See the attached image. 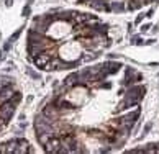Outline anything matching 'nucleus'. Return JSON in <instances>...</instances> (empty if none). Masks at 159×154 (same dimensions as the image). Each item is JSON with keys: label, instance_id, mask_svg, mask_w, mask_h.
Returning <instances> with one entry per match:
<instances>
[{"label": "nucleus", "instance_id": "nucleus-5", "mask_svg": "<svg viewBox=\"0 0 159 154\" xmlns=\"http://www.w3.org/2000/svg\"><path fill=\"white\" fill-rule=\"evenodd\" d=\"M61 149V138L59 136H52V138L44 144V151L46 152H52V154H59Z\"/></svg>", "mask_w": 159, "mask_h": 154}, {"label": "nucleus", "instance_id": "nucleus-2", "mask_svg": "<svg viewBox=\"0 0 159 154\" xmlns=\"http://www.w3.org/2000/svg\"><path fill=\"white\" fill-rule=\"evenodd\" d=\"M72 64H69V62H62L57 56H52L49 59V62L44 66V69H48V70H59V69H69Z\"/></svg>", "mask_w": 159, "mask_h": 154}, {"label": "nucleus", "instance_id": "nucleus-1", "mask_svg": "<svg viewBox=\"0 0 159 154\" xmlns=\"http://www.w3.org/2000/svg\"><path fill=\"white\" fill-rule=\"evenodd\" d=\"M15 106L16 105L13 102H10V100L0 103V120H2L3 123H7L11 118V115H13V111H15Z\"/></svg>", "mask_w": 159, "mask_h": 154}, {"label": "nucleus", "instance_id": "nucleus-6", "mask_svg": "<svg viewBox=\"0 0 159 154\" xmlns=\"http://www.w3.org/2000/svg\"><path fill=\"white\" fill-rule=\"evenodd\" d=\"M144 95V87H141V85H131L128 88V92H126V98H138L141 100Z\"/></svg>", "mask_w": 159, "mask_h": 154}, {"label": "nucleus", "instance_id": "nucleus-7", "mask_svg": "<svg viewBox=\"0 0 159 154\" xmlns=\"http://www.w3.org/2000/svg\"><path fill=\"white\" fill-rule=\"evenodd\" d=\"M52 136H56V131H43V133H36L38 143H39L41 146H44V144L52 138Z\"/></svg>", "mask_w": 159, "mask_h": 154}, {"label": "nucleus", "instance_id": "nucleus-9", "mask_svg": "<svg viewBox=\"0 0 159 154\" xmlns=\"http://www.w3.org/2000/svg\"><path fill=\"white\" fill-rule=\"evenodd\" d=\"M16 141H18V139H11V141H8V143L2 144V147H0V152H15V149H16Z\"/></svg>", "mask_w": 159, "mask_h": 154}, {"label": "nucleus", "instance_id": "nucleus-14", "mask_svg": "<svg viewBox=\"0 0 159 154\" xmlns=\"http://www.w3.org/2000/svg\"><path fill=\"white\" fill-rule=\"evenodd\" d=\"M89 0H77V3H87Z\"/></svg>", "mask_w": 159, "mask_h": 154}, {"label": "nucleus", "instance_id": "nucleus-3", "mask_svg": "<svg viewBox=\"0 0 159 154\" xmlns=\"http://www.w3.org/2000/svg\"><path fill=\"white\" fill-rule=\"evenodd\" d=\"M52 56H56V54H52V52H49V51H43V52H39L38 56L33 57V62H34V66H36V67L44 69V66L49 62V59Z\"/></svg>", "mask_w": 159, "mask_h": 154}, {"label": "nucleus", "instance_id": "nucleus-13", "mask_svg": "<svg viewBox=\"0 0 159 154\" xmlns=\"http://www.w3.org/2000/svg\"><path fill=\"white\" fill-rule=\"evenodd\" d=\"M87 134L92 136V138H97V139H100V141L103 139V133L98 131V129H89V133H87Z\"/></svg>", "mask_w": 159, "mask_h": 154}, {"label": "nucleus", "instance_id": "nucleus-11", "mask_svg": "<svg viewBox=\"0 0 159 154\" xmlns=\"http://www.w3.org/2000/svg\"><path fill=\"white\" fill-rule=\"evenodd\" d=\"M62 85H66L67 87V90L69 88H72L74 85H77V75L75 74H70L69 77H66V79H64V84Z\"/></svg>", "mask_w": 159, "mask_h": 154}, {"label": "nucleus", "instance_id": "nucleus-4", "mask_svg": "<svg viewBox=\"0 0 159 154\" xmlns=\"http://www.w3.org/2000/svg\"><path fill=\"white\" fill-rule=\"evenodd\" d=\"M41 113H43L44 116H48L49 120H52V121H56V120H59V118H61V111L57 110V106L52 103V102H51L48 106H44Z\"/></svg>", "mask_w": 159, "mask_h": 154}, {"label": "nucleus", "instance_id": "nucleus-10", "mask_svg": "<svg viewBox=\"0 0 159 154\" xmlns=\"http://www.w3.org/2000/svg\"><path fill=\"white\" fill-rule=\"evenodd\" d=\"M146 3H149L148 0H129V3H128V10H138L139 7H143V5Z\"/></svg>", "mask_w": 159, "mask_h": 154}, {"label": "nucleus", "instance_id": "nucleus-12", "mask_svg": "<svg viewBox=\"0 0 159 154\" xmlns=\"http://www.w3.org/2000/svg\"><path fill=\"white\" fill-rule=\"evenodd\" d=\"M134 74H136V72H134L133 69H129V67L126 69V77H125V82H126V84H128V82H129V84H133V82H134V79H133Z\"/></svg>", "mask_w": 159, "mask_h": 154}, {"label": "nucleus", "instance_id": "nucleus-8", "mask_svg": "<svg viewBox=\"0 0 159 154\" xmlns=\"http://www.w3.org/2000/svg\"><path fill=\"white\" fill-rule=\"evenodd\" d=\"M15 152L18 154H23V152H30V143L26 139H18L16 141V149Z\"/></svg>", "mask_w": 159, "mask_h": 154}]
</instances>
